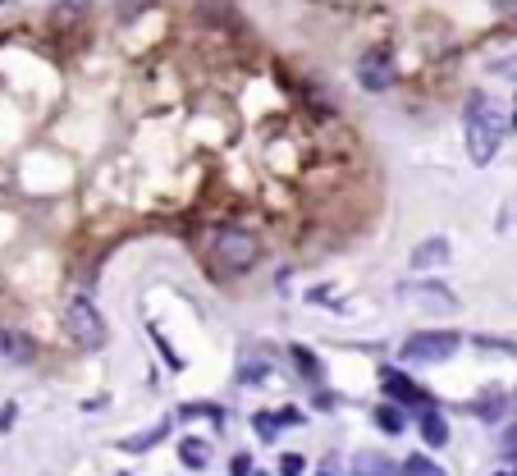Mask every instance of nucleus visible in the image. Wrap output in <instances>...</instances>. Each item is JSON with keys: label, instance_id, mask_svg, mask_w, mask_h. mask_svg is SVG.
<instances>
[{"label": "nucleus", "instance_id": "obj_12", "mask_svg": "<svg viewBox=\"0 0 517 476\" xmlns=\"http://www.w3.org/2000/svg\"><path fill=\"white\" fill-rule=\"evenodd\" d=\"M165 435H170V417H165V422H156L151 431L129 435V440H119V449H124V454H142V449H156V444H161Z\"/></svg>", "mask_w": 517, "mask_h": 476}, {"label": "nucleus", "instance_id": "obj_15", "mask_svg": "<svg viewBox=\"0 0 517 476\" xmlns=\"http://www.w3.org/2000/svg\"><path fill=\"white\" fill-rule=\"evenodd\" d=\"M399 476H449V472H444L440 463H431L426 454H408L399 463Z\"/></svg>", "mask_w": 517, "mask_h": 476}, {"label": "nucleus", "instance_id": "obj_9", "mask_svg": "<svg viewBox=\"0 0 517 476\" xmlns=\"http://www.w3.org/2000/svg\"><path fill=\"white\" fill-rule=\"evenodd\" d=\"M449 261V238H426L412 252V271H431V266H444Z\"/></svg>", "mask_w": 517, "mask_h": 476}, {"label": "nucleus", "instance_id": "obj_28", "mask_svg": "<svg viewBox=\"0 0 517 476\" xmlns=\"http://www.w3.org/2000/svg\"><path fill=\"white\" fill-rule=\"evenodd\" d=\"M257 476H266V472H257Z\"/></svg>", "mask_w": 517, "mask_h": 476}, {"label": "nucleus", "instance_id": "obj_7", "mask_svg": "<svg viewBox=\"0 0 517 476\" xmlns=\"http://www.w3.org/2000/svg\"><path fill=\"white\" fill-rule=\"evenodd\" d=\"M403 298H412L417 307H426V312H458V298H453L444 284L426 280V284H399Z\"/></svg>", "mask_w": 517, "mask_h": 476}, {"label": "nucleus", "instance_id": "obj_23", "mask_svg": "<svg viewBox=\"0 0 517 476\" xmlns=\"http://www.w3.org/2000/svg\"><path fill=\"white\" fill-rule=\"evenodd\" d=\"M280 422H284V426H298L302 412H298V408H280Z\"/></svg>", "mask_w": 517, "mask_h": 476}, {"label": "nucleus", "instance_id": "obj_1", "mask_svg": "<svg viewBox=\"0 0 517 476\" xmlns=\"http://www.w3.org/2000/svg\"><path fill=\"white\" fill-rule=\"evenodd\" d=\"M463 133H467V156H472V165H490L508 133L504 106H499L495 97H485V92H472L467 110H463Z\"/></svg>", "mask_w": 517, "mask_h": 476}, {"label": "nucleus", "instance_id": "obj_3", "mask_svg": "<svg viewBox=\"0 0 517 476\" xmlns=\"http://www.w3.org/2000/svg\"><path fill=\"white\" fill-rule=\"evenodd\" d=\"M65 335L74 339V348H83V353H101L110 339V325L87 298H69L65 303Z\"/></svg>", "mask_w": 517, "mask_h": 476}, {"label": "nucleus", "instance_id": "obj_20", "mask_svg": "<svg viewBox=\"0 0 517 476\" xmlns=\"http://www.w3.org/2000/svg\"><path fill=\"white\" fill-rule=\"evenodd\" d=\"M302 472H307V458L302 454H284L280 458V476H302Z\"/></svg>", "mask_w": 517, "mask_h": 476}, {"label": "nucleus", "instance_id": "obj_26", "mask_svg": "<svg viewBox=\"0 0 517 476\" xmlns=\"http://www.w3.org/2000/svg\"><path fill=\"white\" fill-rule=\"evenodd\" d=\"M495 476H517V472H495Z\"/></svg>", "mask_w": 517, "mask_h": 476}, {"label": "nucleus", "instance_id": "obj_27", "mask_svg": "<svg viewBox=\"0 0 517 476\" xmlns=\"http://www.w3.org/2000/svg\"><path fill=\"white\" fill-rule=\"evenodd\" d=\"M321 476H334V472H330V467H325V472H321Z\"/></svg>", "mask_w": 517, "mask_h": 476}, {"label": "nucleus", "instance_id": "obj_8", "mask_svg": "<svg viewBox=\"0 0 517 476\" xmlns=\"http://www.w3.org/2000/svg\"><path fill=\"white\" fill-rule=\"evenodd\" d=\"M37 357V344L23 330H10V325H0V362H14V367H28Z\"/></svg>", "mask_w": 517, "mask_h": 476}, {"label": "nucleus", "instance_id": "obj_16", "mask_svg": "<svg viewBox=\"0 0 517 476\" xmlns=\"http://www.w3.org/2000/svg\"><path fill=\"white\" fill-rule=\"evenodd\" d=\"M289 362H293V367H298V376H307V380H321V362H316V353H312V348L293 344V348H289Z\"/></svg>", "mask_w": 517, "mask_h": 476}, {"label": "nucleus", "instance_id": "obj_17", "mask_svg": "<svg viewBox=\"0 0 517 476\" xmlns=\"http://www.w3.org/2000/svg\"><path fill=\"white\" fill-rule=\"evenodd\" d=\"M504 408H508V399L499 390H490L481 403H472V412L481 417V422H499V417H504Z\"/></svg>", "mask_w": 517, "mask_h": 476}, {"label": "nucleus", "instance_id": "obj_11", "mask_svg": "<svg viewBox=\"0 0 517 476\" xmlns=\"http://www.w3.org/2000/svg\"><path fill=\"white\" fill-rule=\"evenodd\" d=\"M353 476H399V463L371 449V454H357L353 458Z\"/></svg>", "mask_w": 517, "mask_h": 476}, {"label": "nucleus", "instance_id": "obj_14", "mask_svg": "<svg viewBox=\"0 0 517 476\" xmlns=\"http://www.w3.org/2000/svg\"><path fill=\"white\" fill-rule=\"evenodd\" d=\"M179 458H184L193 472H202V467L211 463V449H206V440H193V435H184V440H179Z\"/></svg>", "mask_w": 517, "mask_h": 476}, {"label": "nucleus", "instance_id": "obj_24", "mask_svg": "<svg viewBox=\"0 0 517 476\" xmlns=\"http://www.w3.org/2000/svg\"><path fill=\"white\" fill-rule=\"evenodd\" d=\"M504 449H508V454H517V426H513V431L504 435Z\"/></svg>", "mask_w": 517, "mask_h": 476}, {"label": "nucleus", "instance_id": "obj_2", "mask_svg": "<svg viewBox=\"0 0 517 476\" xmlns=\"http://www.w3.org/2000/svg\"><path fill=\"white\" fill-rule=\"evenodd\" d=\"M261 257V243L252 229L243 225H220L216 234H211V266H216L220 275H243L252 271Z\"/></svg>", "mask_w": 517, "mask_h": 476}, {"label": "nucleus", "instance_id": "obj_25", "mask_svg": "<svg viewBox=\"0 0 517 476\" xmlns=\"http://www.w3.org/2000/svg\"><path fill=\"white\" fill-rule=\"evenodd\" d=\"M508 124H513V133H517V106H513V119H508Z\"/></svg>", "mask_w": 517, "mask_h": 476}, {"label": "nucleus", "instance_id": "obj_6", "mask_svg": "<svg viewBox=\"0 0 517 476\" xmlns=\"http://www.w3.org/2000/svg\"><path fill=\"white\" fill-rule=\"evenodd\" d=\"M380 390L389 394V403H403V408H435L431 394L421 390L412 376H403L399 367H380Z\"/></svg>", "mask_w": 517, "mask_h": 476}, {"label": "nucleus", "instance_id": "obj_22", "mask_svg": "<svg viewBox=\"0 0 517 476\" xmlns=\"http://www.w3.org/2000/svg\"><path fill=\"white\" fill-rule=\"evenodd\" d=\"M495 74H504V78H513V83H517V60H499Z\"/></svg>", "mask_w": 517, "mask_h": 476}, {"label": "nucleus", "instance_id": "obj_4", "mask_svg": "<svg viewBox=\"0 0 517 476\" xmlns=\"http://www.w3.org/2000/svg\"><path fill=\"white\" fill-rule=\"evenodd\" d=\"M463 348V335L458 330H417V335L403 339V362H417V367H440L453 353Z\"/></svg>", "mask_w": 517, "mask_h": 476}, {"label": "nucleus", "instance_id": "obj_21", "mask_svg": "<svg viewBox=\"0 0 517 476\" xmlns=\"http://www.w3.org/2000/svg\"><path fill=\"white\" fill-rule=\"evenodd\" d=\"M229 476H252V458H248V454H234V463H229Z\"/></svg>", "mask_w": 517, "mask_h": 476}, {"label": "nucleus", "instance_id": "obj_19", "mask_svg": "<svg viewBox=\"0 0 517 476\" xmlns=\"http://www.w3.org/2000/svg\"><path fill=\"white\" fill-rule=\"evenodd\" d=\"M280 426H284V422H280V412H257V417H252V431H257L266 444H270V440H280Z\"/></svg>", "mask_w": 517, "mask_h": 476}, {"label": "nucleus", "instance_id": "obj_18", "mask_svg": "<svg viewBox=\"0 0 517 476\" xmlns=\"http://www.w3.org/2000/svg\"><path fill=\"white\" fill-rule=\"evenodd\" d=\"M179 417H184V422H193V417H211L216 426H225V408H220V403H184Z\"/></svg>", "mask_w": 517, "mask_h": 476}, {"label": "nucleus", "instance_id": "obj_10", "mask_svg": "<svg viewBox=\"0 0 517 476\" xmlns=\"http://www.w3.org/2000/svg\"><path fill=\"white\" fill-rule=\"evenodd\" d=\"M421 440L431 444V449H444V444H449V422H444L440 412L435 408H421Z\"/></svg>", "mask_w": 517, "mask_h": 476}, {"label": "nucleus", "instance_id": "obj_13", "mask_svg": "<svg viewBox=\"0 0 517 476\" xmlns=\"http://www.w3.org/2000/svg\"><path fill=\"white\" fill-rule=\"evenodd\" d=\"M376 426L385 435H403V426H408V408H403V403H380V408H376Z\"/></svg>", "mask_w": 517, "mask_h": 476}, {"label": "nucleus", "instance_id": "obj_5", "mask_svg": "<svg viewBox=\"0 0 517 476\" xmlns=\"http://www.w3.org/2000/svg\"><path fill=\"white\" fill-rule=\"evenodd\" d=\"M357 83L367 87V92H389V87L399 83V69H394V55L385 46H371L362 60H357Z\"/></svg>", "mask_w": 517, "mask_h": 476}]
</instances>
